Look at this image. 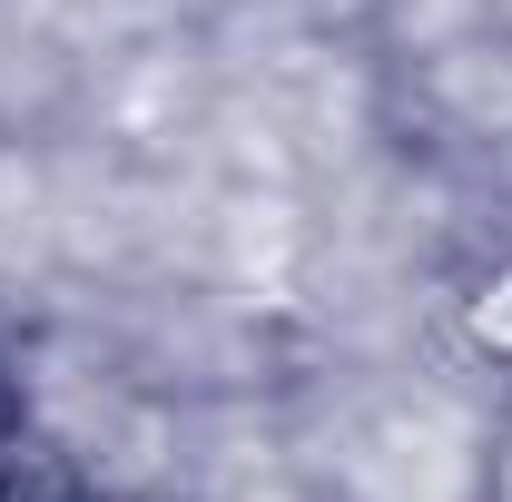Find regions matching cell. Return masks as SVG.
<instances>
[{
  "mask_svg": "<svg viewBox=\"0 0 512 502\" xmlns=\"http://www.w3.org/2000/svg\"><path fill=\"white\" fill-rule=\"evenodd\" d=\"M463 335H473V355L512 365V256H493V276L463 296Z\"/></svg>",
  "mask_w": 512,
  "mask_h": 502,
  "instance_id": "1",
  "label": "cell"
},
{
  "mask_svg": "<svg viewBox=\"0 0 512 502\" xmlns=\"http://www.w3.org/2000/svg\"><path fill=\"white\" fill-rule=\"evenodd\" d=\"M473 502H512V424L483 443V473H473Z\"/></svg>",
  "mask_w": 512,
  "mask_h": 502,
  "instance_id": "2",
  "label": "cell"
},
{
  "mask_svg": "<svg viewBox=\"0 0 512 502\" xmlns=\"http://www.w3.org/2000/svg\"><path fill=\"white\" fill-rule=\"evenodd\" d=\"M50 502H138V493H50Z\"/></svg>",
  "mask_w": 512,
  "mask_h": 502,
  "instance_id": "3",
  "label": "cell"
}]
</instances>
